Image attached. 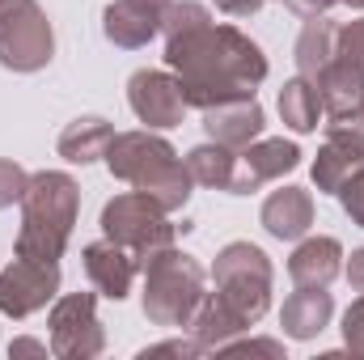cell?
I'll use <instances>...</instances> for the list:
<instances>
[{"label":"cell","mask_w":364,"mask_h":360,"mask_svg":"<svg viewBox=\"0 0 364 360\" xmlns=\"http://www.w3.org/2000/svg\"><path fill=\"white\" fill-rule=\"evenodd\" d=\"M166 34V68L178 77L182 97L195 110H208L216 102L255 97L267 81V55L263 47L208 13L199 0H170L161 13Z\"/></svg>","instance_id":"6da1fadb"},{"label":"cell","mask_w":364,"mask_h":360,"mask_svg":"<svg viewBox=\"0 0 364 360\" xmlns=\"http://www.w3.org/2000/svg\"><path fill=\"white\" fill-rule=\"evenodd\" d=\"M106 170L110 179L127 182L136 191H144L149 199H157L166 212H182L186 199H191V170L178 157V149L157 136L153 127H140V132H114L110 149H106Z\"/></svg>","instance_id":"7a4b0ae2"},{"label":"cell","mask_w":364,"mask_h":360,"mask_svg":"<svg viewBox=\"0 0 364 360\" xmlns=\"http://www.w3.org/2000/svg\"><path fill=\"white\" fill-rule=\"evenodd\" d=\"M77 216H81V186L73 174H64V170L30 174V186L21 195V229H17L13 255L60 263L73 242Z\"/></svg>","instance_id":"3957f363"},{"label":"cell","mask_w":364,"mask_h":360,"mask_svg":"<svg viewBox=\"0 0 364 360\" xmlns=\"http://www.w3.org/2000/svg\"><path fill=\"white\" fill-rule=\"evenodd\" d=\"M144 297H140V305H144V318L153 322V327H166V331H174V327H186L191 322V314L199 309V301H203V284H208V271L203 263L195 259V255H186L178 246H166V250H157L144 268Z\"/></svg>","instance_id":"277c9868"},{"label":"cell","mask_w":364,"mask_h":360,"mask_svg":"<svg viewBox=\"0 0 364 360\" xmlns=\"http://www.w3.org/2000/svg\"><path fill=\"white\" fill-rule=\"evenodd\" d=\"M97 225H102V238H110V242L132 250L136 268H144L157 250L174 246V238H178V225L170 221V212L157 199H149L144 191H136V186L114 195V199H106Z\"/></svg>","instance_id":"5b68a950"},{"label":"cell","mask_w":364,"mask_h":360,"mask_svg":"<svg viewBox=\"0 0 364 360\" xmlns=\"http://www.w3.org/2000/svg\"><path fill=\"white\" fill-rule=\"evenodd\" d=\"M212 292L233 309L242 314L250 327L272 309V284H275V268L272 259L263 255V246L255 242H229L220 246L216 263H212Z\"/></svg>","instance_id":"8992f818"},{"label":"cell","mask_w":364,"mask_h":360,"mask_svg":"<svg viewBox=\"0 0 364 360\" xmlns=\"http://www.w3.org/2000/svg\"><path fill=\"white\" fill-rule=\"evenodd\" d=\"M55 60V30L38 0H0V68L43 73Z\"/></svg>","instance_id":"52a82bcc"},{"label":"cell","mask_w":364,"mask_h":360,"mask_svg":"<svg viewBox=\"0 0 364 360\" xmlns=\"http://www.w3.org/2000/svg\"><path fill=\"white\" fill-rule=\"evenodd\" d=\"M51 356L60 360H93L106 352V331L97 318V292H64L51 301Z\"/></svg>","instance_id":"ba28073f"},{"label":"cell","mask_w":364,"mask_h":360,"mask_svg":"<svg viewBox=\"0 0 364 360\" xmlns=\"http://www.w3.org/2000/svg\"><path fill=\"white\" fill-rule=\"evenodd\" d=\"M60 297V263L21 259L13 255L9 268H0V314L21 322L38 309H47Z\"/></svg>","instance_id":"9c48e42d"},{"label":"cell","mask_w":364,"mask_h":360,"mask_svg":"<svg viewBox=\"0 0 364 360\" xmlns=\"http://www.w3.org/2000/svg\"><path fill=\"white\" fill-rule=\"evenodd\" d=\"M364 170V123H331L326 140L318 144V157L309 166V179L318 195H339Z\"/></svg>","instance_id":"30bf717a"},{"label":"cell","mask_w":364,"mask_h":360,"mask_svg":"<svg viewBox=\"0 0 364 360\" xmlns=\"http://www.w3.org/2000/svg\"><path fill=\"white\" fill-rule=\"evenodd\" d=\"M127 106L153 132L178 127L182 115H186V97H182L178 77L174 73H161V68H140V73L127 77Z\"/></svg>","instance_id":"8fae6325"},{"label":"cell","mask_w":364,"mask_h":360,"mask_svg":"<svg viewBox=\"0 0 364 360\" xmlns=\"http://www.w3.org/2000/svg\"><path fill=\"white\" fill-rule=\"evenodd\" d=\"M301 166V149L284 136H259L237 153V170H233V186L229 195H255L259 186L284 179Z\"/></svg>","instance_id":"7c38bea8"},{"label":"cell","mask_w":364,"mask_h":360,"mask_svg":"<svg viewBox=\"0 0 364 360\" xmlns=\"http://www.w3.org/2000/svg\"><path fill=\"white\" fill-rule=\"evenodd\" d=\"M263 127H267V115H263L259 97H233V102H216V106L203 110L208 140H216L233 153H242L250 140H259Z\"/></svg>","instance_id":"4fadbf2b"},{"label":"cell","mask_w":364,"mask_h":360,"mask_svg":"<svg viewBox=\"0 0 364 360\" xmlns=\"http://www.w3.org/2000/svg\"><path fill=\"white\" fill-rule=\"evenodd\" d=\"M81 268L90 275L93 292L106 297V301H123V297L132 292L136 271H140L136 259H132V250L119 246V242H110V238H97V242H90V246L81 250Z\"/></svg>","instance_id":"5bb4252c"},{"label":"cell","mask_w":364,"mask_h":360,"mask_svg":"<svg viewBox=\"0 0 364 360\" xmlns=\"http://www.w3.org/2000/svg\"><path fill=\"white\" fill-rule=\"evenodd\" d=\"M318 97H322V115L331 123H360L364 119V73L352 68L348 60H331L318 77Z\"/></svg>","instance_id":"9a60e30c"},{"label":"cell","mask_w":364,"mask_h":360,"mask_svg":"<svg viewBox=\"0 0 364 360\" xmlns=\"http://www.w3.org/2000/svg\"><path fill=\"white\" fill-rule=\"evenodd\" d=\"M259 225L272 233L275 242H301L314 229V195L305 186H279L263 199Z\"/></svg>","instance_id":"2e32d148"},{"label":"cell","mask_w":364,"mask_h":360,"mask_svg":"<svg viewBox=\"0 0 364 360\" xmlns=\"http://www.w3.org/2000/svg\"><path fill=\"white\" fill-rule=\"evenodd\" d=\"M343 242L339 238H301L288 255V275L296 288H331L343 275Z\"/></svg>","instance_id":"e0dca14e"},{"label":"cell","mask_w":364,"mask_h":360,"mask_svg":"<svg viewBox=\"0 0 364 360\" xmlns=\"http://www.w3.org/2000/svg\"><path fill=\"white\" fill-rule=\"evenodd\" d=\"M102 34H106V43H114L123 51H140L161 34V13H153L136 0H110L102 9Z\"/></svg>","instance_id":"ac0fdd59"},{"label":"cell","mask_w":364,"mask_h":360,"mask_svg":"<svg viewBox=\"0 0 364 360\" xmlns=\"http://www.w3.org/2000/svg\"><path fill=\"white\" fill-rule=\"evenodd\" d=\"M335 318V297L326 288H296L292 297H284V309H279V327L288 339H318Z\"/></svg>","instance_id":"d6986e66"},{"label":"cell","mask_w":364,"mask_h":360,"mask_svg":"<svg viewBox=\"0 0 364 360\" xmlns=\"http://www.w3.org/2000/svg\"><path fill=\"white\" fill-rule=\"evenodd\" d=\"M186 331H191V339H195V344L203 348V356H208V352H220L229 339L246 335V331H250V322H246L242 314H233L216 292H203V301H199V309L191 314Z\"/></svg>","instance_id":"ffe728a7"},{"label":"cell","mask_w":364,"mask_h":360,"mask_svg":"<svg viewBox=\"0 0 364 360\" xmlns=\"http://www.w3.org/2000/svg\"><path fill=\"white\" fill-rule=\"evenodd\" d=\"M110 140H114V127H110L102 115H81V119H73V123L60 132L55 149H60V157L73 162V166H93V162L106 157Z\"/></svg>","instance_id":"44dd1931"},{"label":"cell","mask_w":364,"mask_h":360,"mask_svg":"<svg viewBox=\"0 0 364 360\" xmlns=\"http://www.w3.org/2000/svg\"><path fill=\"white\" fill-rule=\"evenodd\" d=\"M335 43H339V26L331 17H309L296 34L292 60H296V77H318L331 60H335Z\"/></svg>","instance_id":"7402d4cb"},{"label":"cell","mask_w":364,"mask_h":360,"mask_svg":"<svg viewBox=\"0 0 364 360\" xmlns=\"http://www.w3.org/2000/svg\"><path fill=\"white\" fill-rule=\"evenodd\" d=\"M279 119H284V127L288 132H296V136H309V132H318V123H322V97H318V85L309 81V77H292V81H284V90H279Z\"/></svg>","instance_id":"603a6c76"},{"label":"cell","mask_w":364,"mask_h":360,"mask_svg":"<svg viewBox=\"0 0 364 360\" xmlns=\"http://www.w3.org/2000/svg\"><path fill=\"white\" fill-rule=\"evenodd\" d=\"M182 162H186L191 179L199 182V186H212V191H229V186H233L237 153H233V149H225V144H216V140H203V144H195V149H191Z\"/></svg>","instance_id":"cb8c5ba5"},{"label":"cell","mask_w":364,"mask_h":360,"mask_svg":"<svg viewBox=\"0 0 364 360\" xmlns=\"http://www.w3.org/2000/svg\"><path fill=\"white\" fill-rule=\"evenodd\" d=\"M335 55H339V60H348L352 68H360V73H364V17H356V21H343V26H339Z\"/></svg>","instance_id":"d4e9b609"},{"label":"cell","mask_w":364,"mask_h":360,"mask_svg":"<svg viewBox=\"0 0 364 360\" xmlns=\"http://www.w3.org/2000/svg\"><path fill=\"white\" fill-rule=\"evenodd\" d=\"M26 186H30V174H26L17 162L0 157V208H13V203H21Z\"/></svg>","instance_id":"484cf974"},{"label":"cell","mask_w":364,"mask_h":360,"mask_svg":"<svg viewBox=\"0 0 364 360\" xmlns=\"http://www.w3.org/2000/svg\"><path fill=\"white\" fill-rule=\"evenodd\" d=\"M343 348L364 356V292L348 305V314H343Z\"/></svg>","instance_id":"4316f807"},{"label":"cell","mask_w":364,"mask_h":360,"mask_svg":"<svg viewBox=\"0 0 364 360\" xmlns=\"http://www.w3.org/2000/svg\"><path fill=\"white\" fill-rule=\"evenodd\" d=\"M335 199L343 203L348 221H352V225H360V229H364V170H360V174H356L352 182H348V186H343V191H339Z\"/></svg>","instance_id":"83f0119b"},{"label":"cell","mask_w":364,"mask_h":360,"mask_svg":"<svg viewBox=\"0 0 364 360\" xmlns=\"http://www.w3.org/2000/svg\"><path fill=\"white\" fill-rule=\"evenodd\" d=\"M153 356H203V348L195 339H161V344L140 348V360H153Z\"/></svg>","instance_id":"f1b7e54d"},{"label":"cell","mask_w":364,"mask_h":360,"mask_svg":"<svg viewBox=\"0 0 364 360\" xmlns=\"http://www.w3.org/2000/svg\"><path fill=\"white\" fill-rule=\"evenodd\" d=\"M220 352H263V356H275L284 360V344L279 339H246V344H237V339H229Z\"/></svg>","instance_id":"f546056e"},{"label":"cell","mask_w":364,"mask_h":360,"mask_svg":"<svg viewBox=\"0 0 364 360\" xmlns=\"http://www.w3.org/2000/svg\"><path fill=\"white\" fill-rule=\"evenodd\" d=\"M288 4V13H296L301 21H309V17H326L339 0H284Z\"/></svg>","instance_id":"4dcf8cb0"},{"label":"cell","mask_w":364,"mask_h":360,"mask_svg":"<svg viewBox=\"0 0 364 360\" xmlns=\"http://www.w3.org/2000/svg\"><path fill=\"white\" fill-rule=\"evenodd\" d=\"M263 4H267V0H216V9H220L225 17H255Z\"/></svg>","instance_id":"1f68e13d"},{"label":"cell","mask_w":364,"mask_h":360,"mask_svg":"<svg viewBox=\"0 0 364 360\" xmlns=\"http://www.w3.org/2000/svg\"><path fill=\"white\" fill-rule=\"evenodd\" d=\"M343 275H348V284H352L356 292H364V246L352 250V259L343 263Z\"/></svg>","instance_id":"d6a6232c"},{"label":"cell","mask_w":364,"mask_h":360,"mask_svg":"<svg viewBox=\"0 0 364 360\" xmlns=\"http://www.w3.org/2000/svg\"><path fill=\"white\" fill-rule=\"evenodd\" d=\"M47 352H51V344H38V339H26V335L9 344V356H47Z\"/></svg>","instance_id":"836d02e7"},{"label":"cell","mask_w":364,"mask_h":360,"mask_svg":"<svg viewBox=\"0 0 364 360\" xmlns=\"http://www.w3.org/2000/svg\"><path fill=\"white\" fill-rule=\"evenodd\" d=\"M136 4H144V9H153V13H166V9H170V0H136Z\"/></svg>","instance_id":"e575fe53"},{"label":"cell","mask_w":364,"mask_h":360,"mask_svg":"<svg viewBox=\"0 0 364 360\" xmlns=\"http://www.w3.org/2000/svg\"><path fill=\"white\" fill-rule=\"evenodd\" d=\"M360 123H364V119H360Z\"/></svg>","instance_id":"d590c367"}]
</instances>
